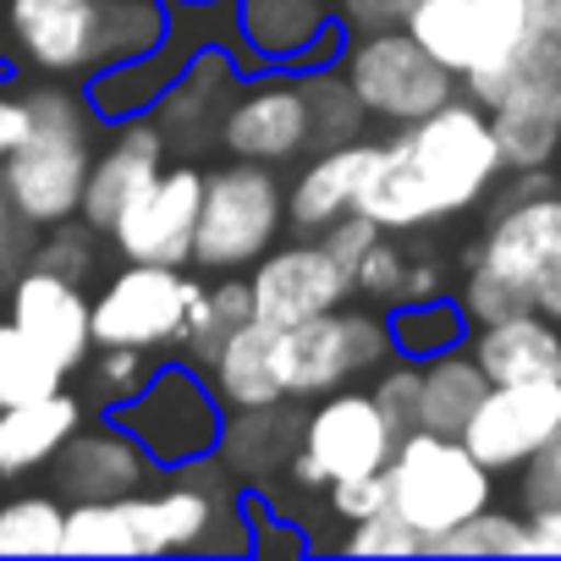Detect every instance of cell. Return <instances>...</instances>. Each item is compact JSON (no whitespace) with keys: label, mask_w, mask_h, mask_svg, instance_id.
<instances>
[{"label":"cell","mask_w":561,"mask_h":561,"mask_svg":"<svg viewBox=\"0 0 561 561\" xmlns=\"http://www.w3.org/2000/svg\"><path fill=\"white\" fill-rule=\"evenodd\" d=\"M534 7V23H561V0H528Z\"/></svg>","instance_id":"cell-54"},{"label":"cell","mask_w":561,"mask_h":561,"mask_svg":"<svg viewBox=\"0 0 561 561\" xmlns=\"http://www.w3.org/2000/svg\"><path fill=\"white\" fill-rule=\"evenodd\" d=\"M419 12V0H342V23L353 34H375V28H408V18Z\"/></svg>","instance_id":"cell-49"},{"label":"cell","mask_w":561,"mask_h":561,"mask_svg":"<svg viewBox=\"0 0 561 561\" xmlns=\"http://www.w3.org/2000/svg\"><path fill=\"white\" fill-rule=\"evenodd\" d=\"M7 314L67 369L78 375L94 353V298H83V280L28 264L7 287Z\"/></svg>","instance_id":"cell-17"},{"label":"cell","mask_w":561,"mask_h":561,"mask_svg":"<svg viewBox=\"0 0 561 561\" xmlns=\"http://www.w3.org/2000/svg\"><path fill=\"white\" fill-rule=\"evenodd\" d=\"M304 446V413L280 402H264V408H237L226 413V430H220V446L215 457L226 462L231 479H248V484H270L275 473H287V462L298 457Z\"/></svg>","instance_id":"cell-25"},{"label":"cell","mask_w":561,"mask_h":561,"mask_svg":"<svg viewBox=\"0 0 561 561\" xmlns=\"http://www.w3.org/2000/svg\"><path fill=\"white\" fill-rule=\"evenodd\" d=\"M408 264H413V253H402V248L391 242V231H386V237L364 253V264H358V275H353V293H364L369 304L397 309L402 280H408Z\"/></svg>","instance_id":"cell-42"},{"label":"cell","mask_w":561,"mask_h":561,"mask_svg":"<svg viewBox=\"0 0 561 561\" xmlns=\"http://www.w3.org/2000/svg\"><path fill=\"white\" fill-rule=\"evenodd\" d=\"M479 369L495 380H561V325L539 309L495 320V325H473L468 336Z\"/></svg>","instance_id":"cell-26"},{"label":"cell","mask_w":561,"mask_h":561,"mask_svg":"<svg viewBox=\"0 0 561 561\" xmlns=\"http://www.w3.org/2000/svg\"><path fill=\"white\" fill-rule=\"evenodd\" d=\"M171 7H226V0H171Z\"/></svg>","instance_id":"cell-55"},{"label":"cell","mask_w":561,"mask_h":561,"mask_svg":"<svg viewBox=\"0 0 561 561\" xmlns=\"http://www.w3.org/2000/svg\"><path fill=\"white\" fill-rule=\"evenodd\" d=\"M534 309H539V314H550V320L561 325V264H556V270L539 280V287H534Z\"/></svg>","instance_id":"cell-53"},{"label":"cell","mask_w":561,"mask_h":561,"mask_svg":"<svg viewBox=\"0 0 561 561\" xmlns=\"http://www.w3.org/2000/svg\"><path fill=\"white\" fill-rule=\"evenodd\" d=\"M176 28V7L171 0H105V23H100V67L111 61H133L149 56L154 45H165Z\"/></svg>","instance_id":"cell-33"},{"label":"cell","mask_w":561,"mask_h":561,"mask_svg":"<svg viewBox=\"0 0 561 561\" xmlns=\"http://www.w3.org/2000/svg\"><path fill=\"white\" fill-rule=\"evenodd\" d=\"M198 293L204 287L182 264L122 259V270L105 280L100 298H94V347H138V353L176 347Z\"/></svg>","instance_id":"cell-10"},{"label":"cell","mask_w":561,"mask_h":561,"mask_svg":"<svg viewBox=\"0 0 561 561\" xmlns=\"http://www.w3.org/2000/svg\"><path fill=\"white\" fill-rule=\"evenodd\" d=\"M7 45L45 78H89L100 67L105 0H7Z\"/></svg>","instance_id":"cell-14"},{"label":"cell","mask_w":561,"mask_h":561,"mask_svg":"<svg viewBox=\"0 0 561 561\" xmlns=\"http://www.w3.org/2000/svg\"><path fill=\"white\" fill-rule=\"evenodd\" d=\"M248 67H331L342 56V12L331 0H231Z\"/></svg>","instance_id":"cell-11"},{"label":"cell","mask_w":561,"mask_h":561,"mask_svg":"<svg viewBox=\"0 0 561 561\" xmlns=\"http://www.w3.org/2000/svg\"><path fill=\"white\" fill-rule=\"evenodd\" d=\"M220 144L231 160L280 165L314 149V111L304 94V78H264L231 94L220 116Z\"/></svg>","instance_id":"cell-15"},{"label":"cell","mask_w":561,"mask_h":561,"mask_svg":"<svg viewBox=\"0 0 561 561\" xmlns=\"http://www.w3.org/2000/svg\"><path fill=\"white\" fill-rule=\"evenodd\" d=\"M490 391V375L479 369L473 347H451L440 358H424V375H419V419L413 430H435V435H462L473 408L484 402Z\"/></svg>","instance_id":"cell-29"},{"label":"cell","mask_w":561,"mask_h":561,"mask_svg":"<svg viewBox=\"0 0 561 561\" xmlns=\"http://www.w3.org/2000/svg\"><path fill=\"white\" fill-rule=\"evenodd\" d=\"M67 386V369L7 314L0 320V408L12 402H34V397H50Z\"/></svg>","instance_id":"cell-34"},{"label":"cell","mask_w":561,"mask_h":561,"mask_svg":"<svg viewBox=\"0 0 561 561\" xmlns=\"http://www.w3.org/2000/svg\"><path fill=\"white\" fill-rule=\"evenodd\" d=\"M561 430V380H495L473 408L462 440L495 473L523 468Z\"/></svg>","instance_id":"cell-16"},{"label":"cell","mask_w":561,"mask_h":561,"mask_svg":"<svg viewBox=\"0 0 561 561\" xmlns=\"http://www.w3.org/2000/svg\"><path fill=\"white\" fill-rule=\"evenodd\" d=\"M402 435L408 430H397V419L380 408L375 391H358V386L325 391V397H314V413L304 419V446L287 462V484L325 490L336 479L380 473Z\"/></svg>","instance_id":"cell-8"},{"label":"cell","mask_w":561,"mask_h":561,"mask_svg":"<svg viewBox=\"0 0 561 561\" xmlns=\"http://www.w3.org/2000/svg\"><path fill=\"white\" fill-rule=\"evenodd\" d=\"M83 430V402L61 386L34 402L0 408V484H18L56 462V451Z\"/></svg>","instance_id":"cell-24"},{"label":"cell","mask_w":561,"mask_h":561,"mask_svg":"<svg viewBox=\"0 0 561 561\" xmlns=\"http://www.w3.org/2000/svg\"><path fill=\"white\" fill-rule=\"evenodd\" d=\"M375 154H380V144H364V138L314 149L309 165L298 171V182L287 187V226L298 237H320L331 220L358 209V193L375 171Z\"/></svg>","instance_id":"cell-22"},{"label":"cell","mask_w":561,"mask_h":561,"mask_svg":"<svg viewBox=\"0 0 561 561\" xmlns=\"http://www.w3.org/2000/svg\"><path fill=\"white\" fill-rule=\"evenodd\" d=\"M242 56H226L220 45H198L193 56H187V67H182V78L165 89V100L149 111L154 116V127L165 133V144L171 149H198L209 133L220 138V116H226V105H231V94L242 89Z\"/></svg>","instance_id":"cell-21"},{"label":"cell","mask_w":561,"mask_h":561,"mask_svg":"<svg viewBox=\"0 0 561 561\" xmlns=\"http://www.w3.org/2000/svg\"><path fill=\"white\" fill-rule=\"evenodd\" d=\"M165 133L154 127V116H133V122H116L111 144L94 149V165H89V182H83V204L78 215L94 226V231H111L116 215L165 171Z\"/></svg>","instance_id":"cell-20"},{"label":"cell","mask_w":561,"mask_h":561,"mask_svg":"<svg viewBox=\"0 0 561 561\" xmlns=\"http://www.w3.org/2000/svg\"><path fill=\"white\" fill-rule=\"evenodd\" d=\"M440 293V264L430 259H413L408 264V280H402V298L397 304H419V298H435Z\"/></svg>","instance_id":"cell-52"},{"label":"cell","mask_w":561,"mask_h":561,"mask_svg":"<svg viewBox=\"0 0 561 561\" xmlns=\"http://www.w3.org/2000/svg\"><path fill=\"white\" fill-rule=\"evenodd\" d=\"M528 539H534V556H561V506L528 512Z\"/></svg>","instance_id":"cell-51"},{"label":"cell","mask_w":561,"mask_h":561,"mask_svg":"<svg viewBox=\"0 0 561 561\" xmlns=\"http://www.w3.org/2000/svg\"><path fill=\"white\" fill-rule=\"evenodd\" d=\"M149 353L138 347H94L89 353V380H94V402L100 408H122L144 380H149Z\"/></svg>","instance_id":"cell-40"},{"label":"cell","mask_w":561,"mask_h":561,"mask_svg":"<svg viewBox=\"0 0 561 561\" xmlns=\"http://www.w3.org/2000/svg\"><path fill=\"white\" fill-rule=\"evenodd\" d=\"M248 320H253V287H248V280H237V270H226L220 287H215V293H198V304L187 309V325H182L176 353H182L193 369L209 375V364H215V353L226 347V336H231L237 325H248Z\"/></svg>","instance_id":"cell-30"},{"label":"cell","mask_w":561,"mask_h":561,"mask_svg":"<svg viewBox=\"0 0 561 561\" xmlns=\"http://www.w3.org/2000/svg\"><path fill=\"white\" fill-rule=\"evenodd\" d=\"M517 495H523V512H550V506H561V430L523 462Z\"/></svg>","instance_id":"cell-45"},{"label":"cell","mask_w":561,"mask_h":561,"mask_svg":"<svg viewBox=\"0 0 561 561\" xmlns=\"http://www.w3.org/2000/svg\"><path fill=\"white\" fill-rule=\"evenodd\" d=\"M94 237H100V231H94L83 215L56 220V226L39 231L34 264H39V270H56V275H67V280H89V270L100 264V242H94Z\"/></svg>","instance_id":"cell-38"},{"label":"cell","mask_w":561,"mask_h":561,"mask_svg":"<svg viewBox=\"0 0 561 561\" xmlns=\"http://www.w3.org/2000/svg\"><path fill=\"white\" fill-rule=\"evenodd\" d=\"M0 45H7V23H0Z\"/></svg>","instance_id":"cell-56"},{"label":"cell","mask_w":561,"mask_h":561,"mask_svg":"<svg viewBox=\"0 0 561 561\" xmlns=\"http://www.w3.org/2000/svg\"><path fill=\"white\" fill-rule=\"evenodd\" d=\"M193 50H198V39H182V23H176L171 39L154 45L149 56L94 67V72L83 78V100H89V111H94L100 122H111V127H116V122H133V116H149V111L165 100V89L182 78V67H187Z\"/></svg>","instance_id":"cell-23"},{"label":"cell","mask_w":561,"mask_h":561,"mask_svg":"<svg viewBox=\"0 0 561 561\" xmlns=\"http://www.w3.org/2000/svg\"><path fill=\"white\" fill-rule=\"evenodd\" d=\"M280 226H287V187L259 160H231L204 171V209L193 237V264L204 270H253Z\"/></svg>","instance_id":"cell-6"},{"label":"cell","mask_w":561,"mask_h":561,"mask_svg":"<svg viewBox=\"0 0 561 561\" xmlns=\"http://www.w3.org/2000/svg\"><path fill=\"white\" fill-rule=\"evenodd\" d=\"M517 78L523 83H539L545 94L561 100V23H539L523 61H517Z\"/></svg>","instance_id":"cell-48"},{"label":"cell","mask_w":561,"mask_h":561,"mask_svg":"<svg viewBox=\"0 0 561 561\" xmlns=\"http://www.w3.org/2000/svg\"><path fill=\"white\" fill-rule=\"evenodd\" d=\"M490 127H495V144H501L506 171L550 165L561 154V100L545 94L539 83L512 78L506 94L490 105Z\"/></svg>","instance_id":"cell-27"},{"label":"cell","mask_w":561,"mask_h":561,"mask_svg":"<svg viewBox=\"0 0 561 561\" xmlns=\"http://www.w3.org/2000/svg\"><path fill=\"white\" fill-rule=\"evenodd\" d=\"M34 242H39V226L7 198V187H0V293L34 264Z\"/></svg>","instance_id":"cell-43"},{"label":"cell","mask_w":561,"mask_h":561,"mask_svg":"<svg viewBox=\"0 0 561 561\" xmlns=\"http://www.w3.org/2000/svg\"><path fill=\"white\" fill-rule=\"evenodd\" d=\"M0 556H67V501L61 495H0Z\"/></svg>","instance_id":"cell-31"},{"label":"cell","mask_w":561,"mask_h":561,"mask_svg":"<svg viewBox=\"0 0 561 561\" xmlns=\"http://www.w3.org/2000/svg\"><path fill=\"white\" fill-rule=\"evenodd\" d=\"M430 556H534L528 539V512H501L495 501L484 512H473L468 523H457L451 534H440L430 545Z\"/></svg>","instance_id":"cell-37"},{"label":"cell","mask_w":561,"mask_h":561,"mask_svg":"<svg viewBox=\"0 0 561 561\" xmlns=\"http://www.w3.org/2000/svg\"><path fill=\"white\" fill-rule=\"evenodd\" d=\"M23 100H28V138L0 165V187L45 231L56 220H72L83 204L100 116L89 111L83 89H67V83H39Z\"/></svg>","instance_id":"cell-2"},{"label":"cell","mask_w":561,"mask_h":561,"mask_svg":"<svg viewBox=\"0 0 561 561\" xmlns=\"http://www.w3.org/2000/svg\"><path fill=\"white\" fill-rule=\"evenodd\" d=\"M386 484H391V512L408 517L424 534V545H435L440 534H451L457 523H468L495 501V468H484L462 435H435V430H408L397 440Z\"/></svg>","instance_id":"cell-4"},{"label":"cell","mask_w":561,"mask_h":561,"mask_svg":"<svg viewBox=\"0 0 561 561\" xmlns=\"http://www.w3.org/2000/svg\"><path fill=\"white\" fill-rule=\"evenodd\" d=\"M304 78V94H309V111H314V149H331V144H353L369 122L364 100L353 94L347 72L336 67H309L298 72Z\"/></svg>","instance_id":"cell-35"},{"label":"cell","mask_w":561,"mask_h":561,"mask_svg":"<svg viewBox=\"0 0 561 561\" xmlns=\"http://www.w3.org/2000/svg\"><path fill=\"white\" fill-rule=\"evenodd\" d=\"M325 501H331V517H342V523H364V517L386 512V506H391L386 468H380V473H358V479H336V484H325Z\"/></svg>","instance_id":"cell-46"},{"label":"cell","mask_w":561,"mask_h":561,"mask_svg":"<svg viewBox=\"0 0 561 561\" xmlns=\"http://www.w3.org/2000/svg\"><path fill=\"white\" fill-rule=\"evenodd\" d=\"M380 237H386V231H380V226H375V220H369L364 209H347L342 220H331V226L320 231V242H325V248H331V259H336V264L347 270V280L358 275L364 253H369V248H375Z\"/></svg>","instance_id":"cell-47"},{"label":"cell","mask_w":561,"mask_h":561,"mask_svg":"<svg viewBox=\"0 0 561 561\" xmlns=\"http://www.w3.org/2000/svg\"><path fill=\"white\" fill-rule=\"evenodd\" d=\"M419 375H424V364L419 358H391L380 375H375V397H380V408L397 419V430H413V419H419Z\"/></svg>","instance_id":"cell-44"},{"label":"cell","mask_w":561,"mask_h":561,"mask_svg":"<svg viewBox=\"0 0 561 561\" xmlns=\"http://www.w3.org/2000/svg\"><path fill=\"white\" fill-rule=\"evenodd\" d=\"M56 495L61 501H122L154 479V457L116 424H83L50 462Z\"/></svg>","instance_id":"cell-19"},{"label":"cell","mask_w":561,"mask_h":561,"mask_svg":"<svg viewBox=\"0 0 561 561\" xmlns=\"http://www.w3.org/2000/svg\"><path fill=\"white\" fill-rule=\"evenodd\" d=\"M386 325H391V347L402 353V358H440V353H451V347H462L468 342V314H462V304H451V298H419V304H397L391 314H386Z\"/></svg>","instance_id":"cell-32"},{"label":"cell","mask_w":561,"mask_h":561,"mask_svg":"<svg viewBox=\"0 0 561 561\" xmlns=\"http://www.w3.org/2000/svg\"><path fill=\"white\" fill-rule=\"evenodd\" d=\"M198 209H204V165L176 160L165 165L105 231L122 259L138 264H187L193 237H198Z\"/></svg>","instance_id":"cell-12"},{"label":"cell","mask_w":561,"mask_h":561,"mask_svg":"<svg viewBox=\"0 0 561 561\" xmlns=\"http://www.w3.org/2000/svg\"><path fill=\"white\" fill-rule=\"evenodd\" d=\"M462 314L468 325H495V320H512V314H528L534 309V293L512 287L506 275L484 270V264H468V280H462Z\"/></svg>","instance_id":"cell-39"},{"label":"cell","mask_w":561,"mask_h":561,"mask_svg":"<svg viewBox=\"0 0 561 561\" xmlns=\"http://www.w3.org/2000/svg\"><path fill=\"white\" fill-rule=\"evenodd\" d=\"M111 419L154 457V468L209 457L220 446V430H226V408H220L209 375L193 369L187 358L149 369V380L122 408H111Z\"/></svg>","instance_id":"cell-7"},{"label":"cell","mask_w":561,"mask_h":561,"mask_svg":"<svg viewBox=\"0 0 561 561\" xmlns=\"http://www.w3.org/2000/svg\"><path fill=\"white\" fill-rule=\"evenodd\" d=\"M534 28L539 23H534L528 0H419V12L408 18V34L484 111L517 78V61H523Z\"/></svg>","instance_id":"cell-3"},{"label":"cell","mask_w":561,"mask_h":561,"mask_svg":"<svg viewBox=\"0 0 561 561\" xmlns=\"http://www.w3.org/2000/svg\"><path fill=\"white\" fill-rule=\"evenodd\" d=\"M342 550H353V556H430L424 534L408 517H397L391 506L375 512V517H364V523H353L342 534Z\"/></svg>","instance_id":"cell-41"},{"label":"cell","mask_w":561,"mask_h":561,"mask_svg":"<svg viewBox=\"0 0 561 561\" xmlns=\"http://www.w3.org/2000/svg\"><path fill=\"white\" fill-rule=\"evenodd\" d=\"M67 556H144L127 501H67Z\"/></svg>","instance_id":"cell-36"},{"label":"cell","mask_w":561,"mask_h":561,"mask_svg":"<svg viewBox=\"0 0 561 561\" xmlns=\"http://www.w3.org/2000/svg\"><path fill=\"white\" fill-rule=\"evenodd\" d=\"M468 264H484L506 275L512 287L534 293L539 280L561 264V193H534L517 204H501L484 237L468 248Z\"/></svg>","instance_id":"cell-18"},{"label":"cell","mask_w":561,"mask_h":561,"mask_svg":"<svg viewBox=\"0 0 561 561\" xmlns=\"http://www.w3.org/2000/svg\"><path fill=\"white\" fill-rule=\"evenodd\" d=\"M342 72H347L353 94L364 100L369 122H391V127H408V122L440 111L446 100H457V78L408 28L358 34L342 56Z\"/></svg>","instance_id":"cell-9"},{"label":"cell","mask_w":561,"mask_h":561,"mask_svg":"<svg viewBox=\"0 0 561 561\" xmlns=\"http://www.w3.org/2000/svg\"><path fill=\"white\" fill-rule=\"evenodd\" d=\"M397 358L391 325L369 309H325L304 325L275 331V369L287 386V402H314L325 391L358 386Z\"/></svg>","instance_id":"cell-5"},{"label":"cell","mask_w":561,"mask_h":561,"mask_svg":"<svg viewBox=\"0 0 561 561\" xmlns=\"http://www.w3.org/2000/svg\"><path fill=\"white\" fill-rule=\"evenodd\" d=\"M506 171L490 111L479 100H446L440 111L397 127L391 144H380L375 171L358 193V209L380 231H419L440 226L462 209H473L495 176Z\"/></svg>","instance_id":"cell-1"},{"label":"cell","mask_w":561,"mask_h":561,"mask_svg":"<svg viewBox=\"0 0 561 561\" xmlns=\"http://www.w3.org/2000/svg\"><path fill=\"white\" fill-rule=\"evenodd\" d=\"M248 287H253V320H264L275 331L304 325L353 298L347 270L331 259V248L320 237H293L287 248H270L253 264Z\"/></svg>","instance_id":"cell-13"},{"label":"cell","mask_w":561,"mask_h":561,"mask_svg":"<svg viewBox=\"0 0 561 561\" xmlns=\"http://www.w3.org/2000/svg\"><path fill=\"white\" fill-rule=\"evenodd\" d=\"M28 138V100L23 94H0V165L12 160V149Z\"/></svg>","instance_id":"cell-50"},{"label":"cell","mask_w":561,"mask_h":561,"mask_svg":"<svg viewBox=\"0 0 561 561\" xmlns=\"http://www.w3.org/2000/svg\"><path fill=\"white\" fill-rule=\"evenodd\" d=\"M209 386H215V397H220L226 413L264 408V402L287 397L280 369H275V325H264V320L237 325L226 336V347L215 353V364H209Z\"/></svg>","instance_id":"cell-28"}]
</instances>
